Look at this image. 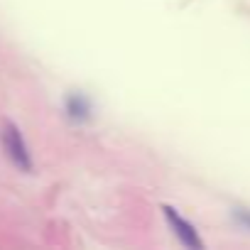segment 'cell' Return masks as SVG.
Instances as JSON below:
<instances>
[{
    "instance_id": "6da1fadb",
    "label": "cell",
    "mask_w": 250,
    "mask_h": 250,
    "mask_svg": "<svg viewBox=\"0 0 250 250\" xmlns=\"http://www.w3.org/2000/svg\"><path fill=\"white\" fill-rule=\"evenodd\" d=\"M0 140H3V150L8 155V160L22 169V172H32V155H30V147L20 133V128L15 123H5L3 133H0Z\"/></svg>"
},
{
    "instance_id": "7a4b0ae2",
    "label": "cell",
    "mask_w": 250,
    "mask_h": 250,
    "mask_svg": "<svg viewBox=\"0 0 250 250\" xmlns=\"http://www.w3.org/2000/svg\"><path fill=\"white\" fill-rule=\"evenodd\" d=\"M162 211H165V218H167L169 228L174 230V235H177L187 248H204V243H201L196 228H194V226H191V223H189L177 208H172V206H162Z\"/></svg>"
},
{
    "instance_id": "3957f363",
    "label": "cell",
    "mask_w": 250,
    "mask_h": 250,
    "mask_svg": "<svg viewBox=\"0 0 250 250\" xmlns=\"http://www.w3.org/2000/svg\"><path fill=\"white\" fill-rule=\"evenodd\" d=\"M66 113L74 120H88L93 108H91V101L83 93H71V96H66Z\"/></svg>"
},
{
    "instance_id": "277c9868",
    "label": "cell",
    "mask_w": 250,
    "mask_h": 250,
    "mask_svg": "<svg viewBox=\"0 0 250 250\" xmlns=\"http://www.w3.org/2000/svg\"><path fill=\"white\" fill-rule=\"evenodd\" d=\"M233 216L238 218L240 226H245V228L250 230V211H248V208H233Z\"/></svg>"
}]
</instances>
